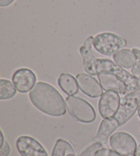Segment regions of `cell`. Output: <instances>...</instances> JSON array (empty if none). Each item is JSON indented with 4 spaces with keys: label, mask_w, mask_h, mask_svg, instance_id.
<instances>
[{
    "label": "cell",
    "mask_w": 140,
    "mask_h": 156,
    "mask_svg": "<svg viewBox=\"0 0 140 156\" xmlns=\"http://www.w3.org/2000/svg\"><path fill=\"white\" fill-rule=\"evenodd\" d=\"M15 2V0H0V6L7 7Z\"/></svg>",
    "instance_id": "obj_22"
},
{
    "label": "cell",
    "mask_w": 140,
    "mask_h": 156,
    "mask_svg": "<svg viewBox=\"0 0 140 156\" xmlns=\"http://www.w3.org/2000/svg\"><path fill=\"white\" fill-rule=\"evenodd\" d=\"M94 156H122L119 154H117L113 149H109V148H103L100 149L98 151Z\"/></svg>",
    "instance_id": "obj_19"
},
{
    "label": "cell",
    "mask_w": 140,
    "mask_h": 156,
    "mask_svg": "<svg viewBox=\"0 0 140 156\" xmlns=\"http://www.w3.org/2000/svg\"><path fill=\"white\" fill-rule=\"evenodd\" d=\"M96 68L98 74L101 72H106L118 77L127 86V94L133 93L140 88V81L113 61L108 59H96Z\"/></svg>",
    "instance_id": "obj_2"
},
{
    "label": "cell",
    "mask_w": 140,
    "mask_h": 156,
    "mask_svg": "<svg viewBox=\"0 0 140 156\" xmlns=\"http://www.w3.org/2000/svg\"><path fill=\"white\" fill-rule=\"evenodd\" d=\"M16 147L21 156H49L44 147L30 136L19 137L16 141Z\"/></svg>",
    "instance_id": "obj_8"
},
{
    "label": "cell",
    "mask_w": 140,
    "mask_h": 156,
    "mask_svg": "<svg viewBox=\"0 0 140 156\" xmlns=\"http://www.w3.org/2000/svg\"><path fill=\"white\" fill-rule=\"evenodd\" d=\"M51 156H76L75 149L68 142L58 139L53 148Z\"/></svg>",
    "instance_id": "obj_16"
},
{
    "label": "cell",
    "mask_w": 140,
    "mask_h": 156,
    "mask_svg": "<svg viewBox=\"0 0 140 156\" xmlns=\"http://www.w3.org/2000/svg\"><path fill=\"white\" fill-rule=\"evenodd\" d=\"M132 50H133L134 54H135V55H136L138 60H140V50L139 49H137V48H133Z\"/></svg>",
    "instance_id": "obj_23"
},
{
    "label": "cell",
    "mask_w": 140,
    "mask_h": 156,
    "mask_svg": "<svg viewBox=\"0 0 140 156\" xmlns=\"http://www.w3.org/2000/svg\"><path fill=\"white\" fill-rule=\"evenodd\" d=\"M120 126V125L119 124V122L114 117L109 119H103L101 122H100L96 136H95V138L92 141L103 145V144L107 143L111 135Z\"/></svg>",
    "instance_id": "obj_13"
},
{
    "label": "cell",
    "mask_w": 140,
    "mask_h": 156,
    "mask_svg": "<svg viewBox=\"0 0 140 156\" xmlns=\"http://www.w3.org/2000/svg\"><path fill=\"white\" fill-rule=\"evenodd\" d=\"M138 116H139V119H140V105H139V108H138Z\"/></svg>",
    "instance_id": "obj_25"
},
{
    "label": "cell",
    "mask_w": 140,
    "mask_h": 156,
    "mask_svg": "<svg viewBox=\"0 0 140 156\" xmlns=\"http://www.w3.org/2000/svg\"><path fill=\"white\" fill-rule=\"evenodd\" d=\"M97 76L100 84L104 90H114L120 94H127V86L115 75L101 72Z\"/></svg>",
    "instance_id": "obj_12"
},
{
    "label": "cell",
    "mask_w": 140,
    "mask_h": 156,
    "mask_svg": "<svg viewBox=\"0 0 140 156\" xmlns=\"http://www.w3.org/2000/svg\"><path fill=\"white\" fill-rule=\"evenodd\" d=\"M139 104L140 88L133 93L125 94L120 103L118 110L114 116V118L119 122L120 125H124L132 118L138 110Z\"/></svg>",
    "instance_id": "obj_5"
},
{
    "label": "cell",
    "mask_w": 140,
    "mask_h": 156,
    "mask_svg": "<svg viewBox=\"0 0 140 156\" xmlns=\"http://www.w3.org/2000/svg\"><path fill=\"white\" fill-rule=\"evenodd\" d=\"M101 148H103L102 144L94 142L77 156H94L96 153Z\"/></svg>",
    "instance_id": "obj_18"
},
{
    "label": "cell",
    "mask_w": 140,
    "mask_h": 156,
    "mask_svg": "<svg viewBox=\"0 0 140 156\" xmlns=\"http://www.w3.org/2000/svg\"><path fill=\"white\" fill-rule=\"evenodd\" d=\"M94 38V37L92 36L87 38L84 41L83 45L81 46L79 48L80 55L83 59L84 71L92 76H98L96 68V58L94 57L93 52H92Z\"/></svg>",
    "instance_id": "obj_10"
},
{
    "label": "cell",
    "mask_w": 140,
    "mask_h": 156,
    "mask_svg": "<svg viewBox=\"0 0 140 156\" xmlns=\"http://www.w3.org/2000/svg\"><path fill=\"white\" fill-rule=\"evenodd\" d=\"M16 93V88L12 82L6 79L0 80V99L12 98Z\"/></svg>",
    "instance_id": "obj_17"
},
{
    "label": "cell",
    "mask_w": 140,
    "mask_h": 156,
    "mask_svg": "<svg viewBox=\"0 0 140 156\" xmlns=\"http://www.w3.org/2000/svg\"><path fill=\"white\" fill-rule=\"evenodd\" d=\"M134 155L140 156V144H139V145H138V147H137L136 151H135V154H134Z\"/></svg>",
    "instance_id": "obj_24"
},
{
    "label": "cell",
    "mask_w": 140,
    "mask_h": 156,
    "mask_svg": "<svg viewBox=\"0 0 140 156\" xmlns=\"http://www.w3.org/2000/svg\"><path fill=\"white\" fill-rule=\"evenodd\" d=\"M36 76L33 71L27 68L16 70L12 76V82L19 92L26 93L36 84Z\"/></svg>",
    "instance_id": "obj_9"
},
{
    "label": "cell",
    "mask_w": 140,
    "mask_h": 156,
    "mask_svg": "<svg viewBox=\"0 0 140 156\" xmlns=\"http://www.w3.org/2000/svg\"><path fill=\"white\" fill-rule=\"evenodd\" d=\"M67 110L76 121L90 123L96 119V112L92 105L79 97L69 96L66 99Z\"/></svg>",
    "instance_id": "obj_3"
},
{
    "label": "cell",
    "mask_w": 140,
    "mask_h": 156,
    "mask_svg": "<svg viewBox=\"0 0 140 156\" xmlns=\"http://www.w3.org/2000/svg\"><path fill=\"white\" fill-rule=\"evenodd\" d=\"M121 100L120 94L114 90L105 91L99 101V112L103 119L113 118L119 109Z\"/></svg>",
    "instance_id": "obj_7"
},
{
    "label": "cell",
    "mask_w": 140,
    "mask_h": 156,
    "mask_svg": "<svg viewBox=\"0 0 140 156\" xmlns=\"http://www.w3.org/2000/svg\"><path fill=\"white\" fill-rule=\"evenodd\" d=\"M58 85L68 96H73L79 90L77 80L69 73H61L58 80Z\"/></svg>",
    "instance_id": "obj_15"
},
{
    "label": "cell",
    "mask_w": 140,
    "mask_h": 156,
    "mask_svg": "<svg viewBox=\"0 0 140 156\" xmlns=\"http://www.w3.org/2000/svg\"><path fill=\"white\" fill-rule=\"evenodd\" d=\"M114 62L123 69H131L138 62V58L133 50L123 49L113 55Z\"/></svg>",
    "instance_id": "obj_14"
},
{
    "label": "cell",
    "mask_w": 140,
    "mask_h": 156,
    "mask_svg": "<svg viewBox=\"0 0 140 156\" xmlns=\"http://www.w3.org/2000/svg\"><path fill=\"white\" fill-rule=\"evenodd\" d=\"M139 128H140V124H139Z\"/></svg>",
    "instance_id": "obj_26"
},
{
    "label": "cell",
    "mask_w": 140,
    "mask_h": 156,
    "mask_svg": "<svg viewBox=\"0 0 140 156\" xmlns=\"http://www.w3.org/2000/svg\"><path fill=\"white\" fill-rule=\"evenodd\" d=\"M79 88L83 93L92 98L101 97L103 94V89L100 83L88 74L79 73L76 77Z\"/></svg>",
    "instance_id": "obj_11"
},
{
    "label": "cell",
    "mask_w": 140,
    "mask_h": 156,
    "mask_svg": "<svg viewBox=\"0 0 140 156\" xmlns=\"http://www.w3.org/2000/svg\"><path fill=\"white\" fill-rule=\"evenodd\" d=\"M132 156H135V155H132Z\"/></svg>",
    "instance_id": "obj_27"
},
{
    "label": "cell",
    "mask_w": 140,
    "mask_h": 156,
    "mask_svg": "<svg viewBox=\"0 0 140 156\" xmlns=\"http://www.w3.org/2000/svg\"><path fill=\"white\" fill-rule=\"evenodd\" d=\"M10 153V147L8 142L5 140L2 145H0V156H8Z\"/></svg>",
    "instance_id": "obj_20"
},
{
    "label": "cell",
    "mask_w": 140,
    "mask_h": 156,
    "mask_svg": "<svg viewBox=\"0 0 140 156\" xmlns=\"http://www.w3.org/2000/svg\"><path fill=\"white\" fill-rule=\"evenodd\" d=\"M110 144L112 149L122 156L134 155L138 147L135 138L125 132H118L111 135Z\"/></svg>",
    "instance_id": "obj_6"
},
{
    "label": "cell",
    "mask_w": 140,
    "mask_h": 156,
    "mask_svg": "<svg viewBox=\"0 0 140 156\" xmlns=\"http://www.w3.org/2000/svg\"><path fill=\"white\" fill-rule=\"evenodd\" d=\"M127 44V42L120 36L111 32L97 34L94 38L93 46L100 54L110 56L119 51Z\"/></svg>",
    "instance_id": "obj_4"
},
{
    "label": "cell",
    "mask_w": 140,
    "mask_h": 156,
    "mask_svg": "<svg viewBox=\"0 0 140 156\" xmlns=\"http://www.w3.org/2000/svg\"><path fill=\"white\" fill-rule=\"evenodd\" d=\"M29 97L37 109L47 115L58 117L66 114V101L57 89L48 83H36L30 91Z\"/></svg>",
    "instance_id": "obj_1"
},
{
    "label": "cell",
    "mask_w": 140,
    "mask_h": 156,
    "mask_svg": "<svg viewBox=\"0 0 140 156\" xmlns=\"http://www.w3.org/2000/svg\"><path fill=\"white\" fill-rule=\"evenodd\" d=\"M131 74L136 79L140 81V60L138 61L132 68H131Z\"/></svg>",
    "instance_id": "obj_21"
}]
</instances>
